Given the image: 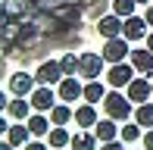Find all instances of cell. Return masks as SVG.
Here are the masks:
<instances>
[{
	"label": "cell",
	"mask_w": 153,
	"mask_h": 150,
	"mask_svg": "<svg viewBox=\"0 0 153 150\" xmlns=\"http://www.w3.org/2000/svg\"><path fill=\"white\" fill-rule=\"evenodd\" d=\"M100 150H125V141H122V138H116V141H103Z\"/></svg>",
	"instance_id": "27"
},
{
	"label": "cell",
	"mask_w": 153,
	"mask_h": 150,
	"mask_svg": "<svg viewBox=\"0 0 153 150\" xmlns=\"http://www.w3.org/2000/svg\"><path fill=\"white\" fill-rule=\"evenodd\" d=\"M141 122H125V128H122V134L119 138L125 141V144H131V141H137V138H144V131H141Z\"/></svg>",
	"instance_id": "24"
},
{
	"label": "cell",
	"mask_w": 153,
	"mask_h": 150,
	"mask_svg": "<svg viewBox=\"0 0 153 150\" xmlns=\"http://www.w3.org/2000/svg\"><path fill=\"white\" fill-rule=\"evenodd\" d=\"M78 59H81V69L78 75L81 78H100V72H103V66H106V59H103V53H78Z\"/></svg>",
	"instance_id": "6"
},
{
	"label": "cell",
	"mask_w": 153,
	"mask_h": 150,
	"mask_svg": "<svg viewBox=\"0 0 153 150\" xmlns=\"http://www.w3.org/2000/svg\"><path fill=\"white\" fill-rule=\"evenodd\" d=\"M72 119H75V110L66 103V100L50 110V122H53V125H66V122H72Z\"/></svg>",
	"instance_id": "20"
},
{
	"label": "cell",
	"mask_w": 153,
	"mask_h": 150,
	"mask_svg": "<svg viewBox=\"0 0 153 150\" xmlns=\"http://www.w3.org/2000/svg\"><path fill=\"white\" fill-rule=\"evenodd\" d=\"M144 147H147V150H153V128H147V131H144Z\"/></svg>",
	"instance_id": "28"
},
{
	"label": "cell",
	"mask_w": 153,
	"mask_h": 150,
	"mask_svg": "<svg viewBox=\"0 0 153 150\" xmlns=\"http://www.w3.org/2000/svg\"><path fill=\"white\" fill-rule=\"evenodd\" d=\"M106 10H113V0H85V13L94 19H100V16H106Z\"/></svg>",
	"instance_id": "22"
},
{
	"label": "cell",
	"mask_w": 153,
	"mask_h": 150,
	"mask_svg": "<svg viewBox=\"0 0 153 150\" xmlns=\"http://www.w3.org/2000/svg\"><path fill=\"white\" fill-rule=\"evenodd\" d=\"M31 110H34V106H31L28 97H16V100H10V106H6V113H10L16 122H28Z\"/></svg>",
	"instance_id": "15"
},
{
	"label": "cell",
	"mask_w": 153,
	"mask_h": 150,
	"mask_svg": "<svg viewBox=\"0 0 153 150\" xmlns=\"http://www.w3.org/2000/svg\"><path fill=\"white\" fill-rule=\"evenodd\" d=\"M144 19H147L150 28H153V3H147V13H144Z\"/></svg>",
	"instance_id": "30"
},
{
	"label": "cell",
	"mask_w": 153,
	"mask_h": 150,
	"mask_svg": "<svg viewBox=\"0 0 153 150\" xmlns=\"http://www.w3.org/2000/svg\"><path fill=\"white\" fill-rule=\"evenodd\" d=\"M47 138H50V147H53V150H62V147H69V144H72V134H69L62 125H53Z\"/></svg>",
	"instance_id": "21"
},
{
	"label": "cell",
	"mask_w": 153,
	"mask_h": 150,
	"mask_svg": "<svg viewBox=\"0 0 153 150\" xmlns=\"http://www.w3.org/2000/svg\"><path fill=\"white\" fill-rule=\"evenodd\" d=\"M59 66H62V75H75L81 69V59L75 56V53H62V59H59Z\"/></svg>",
	"instance_id": "26"
},
{
	"label": "cell",
	"mask_w": 153,
	"mask_h": 150,
	"mask_svg": "<svg viewBox=\"0 0 153 150\" xmlns=\"http://www.w3.org/2000/svg\"><path fill=\"white\" fill-rule=\"evenodd\" d=\"M34 88H38V78L28 75V72H16V75L10 78V91L16 94V97H31Z\"/></svg>",
	"instance_id": "9"
},
{
	"label": "cell",
	"mask_w": 153,
	"mask_h": 150,
	"mask_svg": "<svg viewBox=\"0 0 153 150\" xmlns=\"http://www.w3.org/2000/svg\"><path fill=\"white\" fill-rule=\"evenodd\" d=\"M56 94H59V100H66V103H75L78 97H85V85H81L75 75H66V78L59 81Z\"/></svg>",
	"instance_id": "8"
},
{
	"label": "cell",
	"mask_w": 153,
	"mask_h": 150,
	"mask_svg": "<svg viewBox=\"0 0 153 150\" xmlns=\"http://www.w3.org/2000/svg\"><path fill=\"white\" fill-rule=\"evenodd\" d=\"M97 141H100V138L94 134V128H91V131L85 128V131H78V134L72 138V144H69V147H72V150H97Z\"/></svg>",
	"instance_id": "18"
},
{
	"label": "cell",
	"mask_w": 153,
	"mask_h": 150,
	"mask_svg": "<svg viewBox=\"0 0 153 150\" xmlns=\"http://www.w3.org/2000/svg\"><path fill=\"white\" fill-rule=\"evenodd\" d=\"M103 110H106L109 119L128 122V116H131V100H128V94H122L119 88H116V91H109L106 97H103Z\"/></svg>",
	"instance_id": "1"
},
{
	"label": "cell",
	"mask_w": 153,
	"mask_h": 150,
	"mask_svg": "<svg viewBox=\"0 0 153 150\" xmlns=\"http://www.w3.org/2000/svg\"><path fill=\"white\" fill-rule=\"evenodd\" d=\"M134 122H141L144 128H153V103H150V100H147V103H137Z\"/></svg>",
	"instance_id": "23"
},
{
	"label": "cell",
	"mask_w": 153,
	"mask_h": 150,
	"mask_svg": "<svg viewBox=\"0 0 153 150\" xmlns=\"http://www.w3.org/2000/svg\"><path fill=\"white\" fill-rule=\"evenodd\" d=\"M134 6H137V0H113V13L122 16V19L134 16Z\"/></svg>",
	"instance_id": "25"
},
{
	"label": "cell",
	"mask_w": 153,
	"mask_h": 150,
	"mask_svg": "<svg viewBox=\"0 0 153 150\" xmlns=\"http://www.w3.org/2000/svg\"><path fill=\"white\" fill-rule=\"evenodd\" d=\"M34 78H38V85H59L66 75H62V66L59 63H41V69L34 72Z\"/></svg>",
	"instance_id": "10"
},
{
	"label": "cell",
	"mask_w": 153,
	"mask_h": 150,
	"mask_svg": "<svg viewBox=\"0 0 153 150\" xmlns=\"http://www.w3.org/2000/svg\"><path fill=\"white\" fill-rule=\"evenodd\" d=\"M28 138H34L31 128H28V122H16V125L6 128V141L16 144V147H25V144H28Z\"/></svg>",
	"instance_id": "13"
},
{
	"label": "cell",
	"mask_w": 153,
	"mask_h": 150,
	"mask_svg": "<svg viewBox=\"0 0 153 150\" xmlns=\"http://www.w3.org/2000/svg\"><path fill=\"white\" fill-rule=\"evenodd\" d=\"M131 103H147L150 94H153V75H144V78H131L128 88H125Z\"/></svg>",
	"instance_id": "3"
},
{
	"label": "cell",
	"mask_w": 153,
	"mask_h": 150,
	"mask_svg": "<svg viewBox=\"0 0 153 150\" xmlns=\"http://www.w3.org/2000/svg\"><path fill=\"white\" fill-rule=\"evenodd\" d=\"M147 19H141V16H128L125 19V31L122 35L128 38V41H147Z\"/></svg>",
	"instance_id": "11"
},
{
	"label": "cell",
	"mask_w": 153,
	"mask_h": 150,
	"mask_svg": "<svg viewBox=\"0 0 153 150\" xmlns=\"http://www.w3.org/2000/svg\"><path fill=\"white\" fill-rule=\"evenodd\" d=\"M131 66H134L141 75H153V50L144 47V50H131Z\"/></svg>",
	"instance_id": "12"
},
{
	"label": "cell",
	"mask_w": 153,
	"mask_h": 150,
	"mask_svg": "<svg viewBox=\"0 0 153 150\" xmlns=\"http://www.w3.org/2000/svg\"><path fill=\"white\" fill-rule=\"evenodd\" d=\"M147 47H150V50H153V31H150V35H147Z\"/></svg>",
	"instance_id": "32"
},
{
	"label": "cell",
	"mask_w": 153,
	"mask_h": 150,
	"mask_svg": "<svg viewBox=\"0 0 153 150\" xmlns=\"http://www.w3.org/2000/svg\"><path fill=\"white\" fill-rule=\"evenodd\" d=\"M97 31H100V38H119L122 31H125V19H122V16H116V13L109 10L106 16L97 19Z\"/></svg>",
	"instance_id": "7"
},
{
	"label": "cell",
	"mask_w": 153,
	"mask_h": 150,
	"mask_svg": "<svg viewBox=\"0 0 153 150\" xmlns=\"http://www.w3.org/2000/svg\"><path fill=\"white\" fill-rule=\"evenodd\" d=\"M94 134L100 138V144H103V141H116V138L122 134V128H116V119H109V116H106V119H97Z\"/></svg>",
	"instance_id": "14"
},
{
	"label": "cell",
	"mask_w": 153,
	"mask_h": 150,
	"mask_svg": "<svg viewBox=\"0 0 153 150\" xmlns=\"http://www.w3.org/2000/svg\"><path fill=\"white\" fill-rule=\"evenodd\" d=\"M106 88H103V81L100 78H91V81H88V85H85V100H88V103H103V97H106Z\"/></svg>",
	"instance_id": "19"
},
{
	"label": "cell",
	"mask_w": 153,
	"mask_h": 150,
	"mask_svg": "<svg viewBox=\"0 0 153 150\" xmlns=\"http://www.w3.org/2000/svg\"><path fill=\"white\" fill-rule=\"evenodd\" d=\"M0 150H16V144H10V141H6V144H0Z\"/></svg>",
	"instance_id": "31"
},
{
	"label": "cell",
	"mask_w": 153,
	"mask_h": 150,
	"mask_svg": "<svg viewBox=\"0 0 153 150\" xmlns=\"http://www.w3.org/2000/svg\"><path fill=\"white\" fill-rule=\"evenodd\" d=\"M134 72H137V69L131 66V59H128V63H125V59H122V63H109L106 81H109L113 88H128V81L134 78Z\"/></svg>",
	"instance_id": "4"
},
{
	"label": "cell",
	"mask_w": 153,
	"mask_h": 150,
	"mask_svg": "<svg viewBox=\"0 0 153 150\" xmlns=\"http://www.w3.org/2000/svg\"><path fill=\"white\" fill-rule=\"evenodd\" d=\"M25 150H50V144H41V141H28Z\"/></svg>",
	"instance_id": "29"
},
{
	"label": "cell",
	"mask_w": 153,
	"mask_h": 150,
	"mask_svg": "<svg viewBox=\"0 0 153 150\" xmlns=\"http://www.w3.org/2000/svg\"><path fill=\"white\" fill-rule=\"evenodd\" d=\"M28 128H31V134H34V138H44V134H50L53 122L47 119L44 113H31V116H28Z\"/></svg>",
	"instance_id": "16"
},
{
	"label": "cell",
	"mask_w": 153,
	"mask_h": 150,
	"mask_svg": "<svg viewBox=\"0 0 153 150\" xmlns=\"http://www.w3.org/2000/svg\"><path fill=\"white\" fill-rule=\"evenodd\" d=\"M31 106H34V110H38V113H50L53 110V106H56V94H53V85H38V88H34V91H31Z\"/></svg>",
	"instance_id": "5"
},
{
	"label": "cell",
	"mask_w": 153,
	"mask_h": 150,
	"mask_svg": "<svg viewBox=\"0 0 153 150\" xmlns=\"http://www.w3.org/2000/svg\"><path fill=\"white\" fill-rule=\"evenodd\" d=\"M103 59L106 63H122L125 56H131V47H128V38L119 35V38H106V44H103Z\"/></svg>",
	"instance_id": "2"
},
{
	"label": "cell",
	"mask_w": 153,
	"mask_h": 150,
	"mask_svg": "<svg viewBox=\"0 0 153 150\" xmlns=\"http://www.w3.org/2000/svg\"><path fill=\"white\" fill-rule=\"evenodd\" d=\"M144 150H147V147H144Z\"/></svg>",
	"instance_id": "34"
},
{
	"label": "cell",
	"mask_w": 153,
	"mask_h": 150,
	"mask_svg": "<svg viewBox=\"0 0 153 150\" xmlns=\"http://www.w3.org/2000/svg\"><path fill=\"white\" fill-rule=\"evenodd\" d=\"M75 125H78V128H94V125H97V110H94V103H85V106L75 110Z\"/></svg>",
	"instance_id": "17"
},
{
	"label": "cell",
	"mask_w": 153,
	"mask_h": 150,
	"mask_svg": "<svg viewBox=\"0 0 153 150\" xmlns=\"http://www.w3.org/2000/svg\"><path fill=\"white\" fill-rule=\"evenodd\" d=\"M137 3H150V0H137Z\"/></svg>",
	"instance_id": "33"
}]
</instances>
